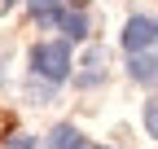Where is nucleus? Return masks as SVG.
<instances>
[{
  "label": "nucleus",
  "mask_w": 158,
  "mask_h": 149,
  "mask_svg": "<svg viewBox=\"0 0 158 149\" xmlns=\"http://www.w3.org/2000/svg\"><path fill=\"white\" fill-rule=\"evenodd\" d=\"M5 149H35V136H27V132H13V136L5 140Z\"/></svg>",
  "instance_id": "obj_9"
},
{
  "label": "nucleus",
  "mask_w": 158,
  "mask_h": 149,
  "mask_svg": "<svg viewBox=\"0 0 158 149\" xmlns=\"http://www.w3.org/2000/svg\"><path fill=\"white\" fill-rule=\"evenodd\" d=\"M62 31H66V40H88V13L84 9H70L62 18Z\"/></svg>",
  "instance_id": "obj_7"
},
{
  "label": "nucleus",
  "mask_w": 158,
  "mask_h": 149,
  "mask_svg": "<svg viewBox=\"0 0 158 149\" xmlns=\"http://www.w3.org/2000/svg\"><path fill=\"white\" fill-rule=\"evenodd\" d=\"M106 62H110V53L106 48H88L84 53V62H79V70H75V88H101L106 83Z\"/></svg>",
  "instance_id": "obj_3"
},
{
  "label": "nucleus",
  "mask_w": 158,
  "mask_h": 149,
  "mask_svg": "<svg viewBox=\"0 0 158 149\" xmlns=\"http://www.w3.org/2000/svg\"><path fill=\"white\" fill-rule=\"evenodd\" d=\"M158 44V18H127V26H123V48L127 53H145Z\"/></svg>",
  "instance_id": "obj_2"
},
{
  "label": "nucleus",
  "mask_w": 158,
  "mask_h": 149,
  "mask_svg": "<svg viewBox=\"0 0 158 149\" xmlns=\"http://www.w3.org/2000/svg\"><path fill=\"white\" fill-rule=\"evenodd\" d=\"M0 83H5V70H0Z\"/></svg>",
  "instance_id": "obj_11"
},
{
  "label": "nucleus",
  "mask_w": 158,
  "mask_h": 149,
  "mask_svg": "<svg viewBox=\"0 0 158 149\" xmlns=\"http://www.w3.org/2000/svg\"><path fill=\"white\" fill-rule=\"evenodd\" d=\"M0 136H5V114H0Z\"/></svg>",
  "instance_id": "obj_10"
},
{
  "label": "nucleus",
  "mask_w": 158,
  "mask_h": 149,
  "mask_svg": "<svg viewBox=\"0 0 158 149\" xmlns=\"http://www.w3.org/2000/svg\"><path fill=\"white\" fill-rule=\"evenodd\" d=\"M127 74H132V79L136 83H154L158 79V53H132V62H127Z\"/></svg>",
  "instance_id": "obj_5"
},
{
  "label": "nucleus",
  "mask_w": 158,
  "mask_h": 149,
  "mask_svg": "<svg viewBox=\"0 0 158 149\" xmlns=\"http://www.w3.org/2000/svg\"><path fill=\"white\" fill-rule=\"evenodd\" d=\"M31 74L44 83H66L70 79V44L66 40H44L31 48Z\"/></svg>",
  "instance_id": "obj_1"
},
{
  "label": "nucleus",
  "mask_w": 158,
  "mask_h": 149,
  "mask_svg": "<svg viewBox=\"0 0 158 149\" xmlns=\"http://www.w3.org/2000/svg\"><path fill=\"white\" fill-rule=\"evenodd\" d=\"M27 9H31V18L40 26H62V18H66L62 0H27Z\"/></svg>",
  "instance_id": "obj_6"
},
{
  "label": "nucleus",
  "mask_w": 158,
  "mask_h": 149,
  "mask_svg": "<svg viewBox=\"0 0 158 149\" xmlns=\"http://www.w3.org/2000/svg\"><path fill=\"white\" fill-rule=\"evenodd\" d=\"M141 119H145V132L158 140V97H154V101H145V114H141Z\"/></svg>",
  "instance_id": "obj_8"
},
{
  "label": "nucleus",
  "mask_w": 158,
  "mask_h": 149,
  "mask_svg": "<svg viewBox=\"0 0 158 149\" xmlns=\"http://www.w3.org/2000/svg\"><path fill=\"white\" fill-rule=\"evenodd\" d=\"M44 149H88V136L79 132V127H70V123H62V127H53V132H48V140H44Z\"/></svg>",
  "instance_id": "obj_4"
}]
</instances>
